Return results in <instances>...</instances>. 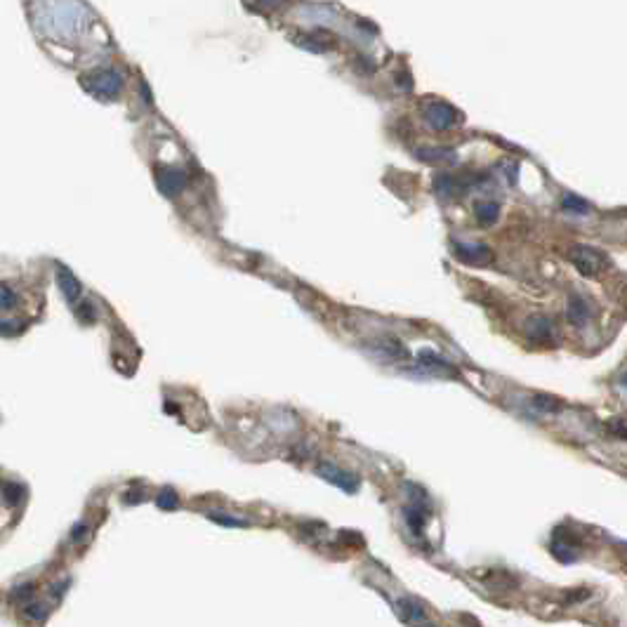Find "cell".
I'll list each match as a JSON object with an SVG mask.
<instances>
[{
    "label": "cell",
    "mask_w": 627,
    "mask_h": 627,
    "mask_svg": "<svg viewBox=\"0 0 627 627\" xmlns=\"http://www.w3.org/2000/svg\"><path fill=\"white\" fill-rule=\"evenodd\" d=\"M293 42L300 47H305V50H309V52H323L326 50V45L316 42L314 36H307V34H293Z\"/></svg>",
    "instance_id": "obj_20"
},
{
    "label": "cell",
    "mask_w": 627,
    "mask_h": 627,
    "mask_svg": "<svg viewBox=\"0 0 627 627\" xmlns=\"http://www.w3.org/2000/svg\"><path fill=\"white\" fill-rule=\"evenodd\" d=\"M83 88L97 99H116L123 90V76L116 68H97L83 78Z\"/></svg>",
    "instance_id": "obj_1"
},
{
    "label": "cell",
    "mask_w": 627,
    "mask_h": 627,
    "mask_svg": "<svg viewBox=\"0 0 627 627\" xmlns=\"http://www.w3.org/2000/svg\"><path fill=\"white\" fill-rule=\"evenodd\" d=\"M85 533H88V524H83V522L76 524V526L71 528V538H73V540H83Z\"/></svg>",
    "instance_id": "obj_26"
},
{
    "label": "cell",
    "mask_w": 627,
    "mask_h": 627,
    "mask_svg": "<svg viewBox=\"0 0 627 627\" xmlns=\"http://www.w3.org/2000/svg\"><path fill=\"white\" fill-rule=\"evenodd\" d=\"M19 323L14 321V318H3L0 321V333H5V335H14V333H19Z\"/></svg>",
    "instance_id": "obj_24"
},
{
    "label": "cell",
    "mask_w": 627,
    "mask_h": 627,
    "mask_svg": "<svg viewBox=\"0 0 627 627\" xmlns=\"http://www.w3.org/2000/svg\"><path fill=\"white\" fill-rule=\"evenodd\" d=\"M156 187L161 191L163 196H168V199H175V196H179L184 189H187V172L179 168H163L158 170L156 175Z\"/></svg>",
    "instance_id": "obj_5"
},
{
    "label": "cell",
    "mask_w": 627,
    "mask_h": 627,
    "mask_svg": "<svg viewBox=\"0 0 627 627\" xmlns=\"http://www.w3.org/2000/svg\"><path fill=\"white\" fill-rule=\"evenodd\" d=\"M566 316H568V323H571V326L585 328L587 323H589V305H587V300H583L580 295H571V297H568Z\"/></svg>",
    "instance_id": "obj_10"
},
{
    "label": "cell",
    "mask_w": 627,
    "mask_h": 627,
    "mask_svg": "<svg viewBox=\"0 0 627 627\" xmlns=\"http://www.w3.org/2000/svg\"><path fill=\"white\" fill-rule=\"evenodd\" d=\"M12 597H14V599H19V602H24V599L34 597V583H26V585L17 587V589H14V594H12Z\"/></svg>",
    "instance_id": "obj_25"
},
{
    "label": "cell",
    "mask_w": 627,
    "mask_h": 627,
    "mask_svg": "<svg viewBox=\"0 0 627 627\" xmlns=\"http://www.w3.org/2000/svg\"><path fill=\"white\" fill-rule=\"evenodd\" d=\"M370 352H373L380 361H394V359H406V347H403L398 340L394 337H380L373 342V347H370Z\"/></svg>",
    "instance_id": "obj_8"
},
{
    "label": "cell",
    "mask_w": 627,
    "mask_h": 627,
    "mask_svg": "<svg viewBox=\"0 0 627 627\" xmlns=\"http://www.w3.org/2000/svg\"><path fill=\"white\" fill-rule=\"evenodd\" d=\"M156 504L161 509H177V504H179V500H177V493L172 491V488H163L161 493H158V498H156Z\"/></svg>",
    "instance_id": "obj_19"
},
{
    "label": "cell",
    "mask_w": 627,
    "mask_h": 627,
    "mask_svg": "<svg viewBox=\"0 0 627 627\" xmlns=\"http://www.w3.org/2000/svg\"><path fill=\"white\" fill-rule=\"evenodd\" d=\"M210 519H212V522H217V524H225V526H248L246 519H238V517H225V514H220V512L210 514Z\"/></svg>",
    "instance_id": "obj_23"
},
{
    "label": "cell",
    "mask_w": 627,
    "mask_h": 627,
    "mask_svg": "<svg viewBox=\"0 0 627 627\" xmlns=\"http://www.w3.org/2000/svg\"><path fill=\"white\" fill-rule=\"evenodd\" d=\"M316 474L321 476V479L335 483L337 488H342L344 493L359 491V476H354L352 472L340 470V467H335V465H326V462H323V465L316 467Z\"/></svg>",
    "instance_id": "obj_6"
},
{
    "label": "cell",
    "mask_w": 627,
    "mask_h": 627,
    "mask_svg": "<svg viewBox=\"0 0 627 627\" xmlns=\"http://www.w3.org/2000/svg\"><path fill=\"white\" fill-rule=\"evenodd\" d=\"M55 272H57V285H60L62 295L66 297V302L68 305H78L81 293H83V285H81V281H78V276L62 262H57Z\"/></svg>",
    "instance_id": "obj_7"
},
{
    "label": "cell",
    "mask_w": 627,
    "mask_h": 627,
    "mask_svg": "<svg viewBox=\"0 0 627 627\" xmlns=\"http://www.w3.org/2000/svg\"><path fill=\"white\" fill-rule=\"evenodd\" d=\"M561 208H564L566 212H573V215H587V212H589V203H587V201H583L580 196L566 194L564 199H561Z\"/></svg>",
    "instance_id": "obj_16"
},
{
    "label": "cell",
    "mask_w": 627,
    "mask_h": 627,
    "mask_svg": "<svg viewBox=\"0 0 627 627\" xmlns=\"http://www.w3.org/2000/svg\"><path fill=\"white\" fill-rule=\"evenodd\" d=\"M526 335H528V340H533V342H550V340L554 337V326H552V321L545 316H530L528 321H526Z\"/></svg>",
    "instance_id": "obj_9"
},
{
    "label": "cell",
    "mask_w": 627,
    "mask_h": 627,
    "mask_svg": "<svg viewBox=\"0 0 627 627\" xmlns=\"http://www.w3.org/2000/svg\"><path fill=\"white\" fill-rule=\"evenodd\" d=\"M422 627H434V625H422Z\"/></svg>",
    "instance_id": "obj_27"
},
{
    "label": "cell",
    "mask_w": 627,
    "mask_h": 627,
    "mask_svg": "<svg viewBox=\"0 0 627 627\" xmlns=\"http://www.w3.org/2000/svg\"><path fill=\"white\" fill-rule=\"evenodd\" d=\"M418 361L424 366V368L434 370V373H448V375H455V368L448 363V361L444 359V356H439L437 352H432V349H422V352L418 354Z\"/></svg>",
    "instance_id": "obj_13"
},
{
    "label": "cell",
    "mask_w": 627,
    "mask_h": 627,
    "mask_svg": "<svg viewBox=\"0 0 627 627\" xmlns=\"http://www.w3.org/2000/svg\"><path fill=\"white\" fill-rule=\"evenodd\" d=\"M396 611H398V615H401V620H406V623H411V625H422L424 623V609L418 599H411V597L398 599Z\"/></svg>",
    "instance_id": "obj_11"
},
{
    "label": "cell",
    "mask_w": 627,
    "mask_h": 627,
    "mask_svg": "<svg viewBox=\"0 0 627 627\" xmlns=\"http://www.w3.org/2000/svg\"><path fill=\"white\" fill-rule=\"evenodd\" d=\"M76 314H78V316H81V321H85V323H92V321H94V307H92V302H88V300L78 302Z\"/></svg>",
    "instance_id": "obj_22"
},
{
    "label": "cell",
    "mask_w": 627,
    "mask_h": 627,
    "mask_svg": "<svg viewBox=\"0 0 627 627\" xmlns=\"http://www.w3.org/2000/svg\"><path fill=\"white\" fill-rule=\"evenodd\" d=\"M415 156L420 161L424 163H455V151L448 146H424V149H418Z\"/></svg>",
    "instance_id": "obj_12"
},
{
    "label": "cell",
    "mask_w": 627,
    "mask_h": 627,
    "mask_svg": "<svg viewBox=\"0 0 627 627\" xmlns=\"http://www.w3.org/2000/svg\"><path fill=\"white\" fill-rule=\"evenodd\" d=\"M424 120L429 123V127L444 132L458 123L460 114H458V109H453V106L446 102H429L424 106Z\"/></svg>",
    "instance_id": "obj_4"
},
{
    "label": "cell",
    "mask_w": 627,
    "mask_h": 627,
    "mask_svg": "<svg viewBox=\"0 0 627 627\" xmlns=\"http://www.w3.org/2000/svg\"><path fill=\"white\" fill-rule=\"evenodd\" d=\"M530 406L535 408L538 413H556L561 408V401L556 396H552V394H533V398H530Z\"/></svg>",
    "instance_id": "obj_14"
},
{
    "label": "cell",
    "mask_w": 627,
    "mask_h": 627,
    "mask_svg": "<svg viewBox=\"0 0 627 627\" xmlns=\"http://www.w3.org/2000/svg\"><path fill=\"white\" fill-rule=\"evenodd\" d=\"M0 496H3V500L8 504H19V500L24 498V486L17 481H8L0 488Z\"/></svg>",
    "instance_id": "obj_17"
},
{
    "label": "cell",
    "mask_w": 627,
    "mask_h": 627,
    "mask_svg": "<svg viewBox=\"0 0 627 627\" xmlns=\"http://www.w3.org/2000/svg\"><path fill=\"white\" fill-rule=\"evenodd\" d=\"M571 259L583 276H599L604 269L609 267L606 255H604L602 251H597V248L583 246V243L571 251Z\"/></svg>",
    "instance_id": "obj_2"
},
{
    "label": "cell",
    "mask_w": 627,
    "mask_h": 627,
    "mask_svg": "<svg viewBox=\"0 0 627 627\" xmlns=\"http://www.w3.org/2000/svg\"><path fill=\"white\" fill-rule=\"evenodd\" d=\"M476 217H479V222L483 225H493V222H498V217H500V205L493 203V201H486V203H476Z\"/></svg>",
    "instance_id": "obj_15"
},
{
    "label": "cell",
    "mask_w": 627,
    "mask_h": 627,
    "mask_svg": "<svg viewBox=\"0 0 627 627\" xmlns=\"http://www.w3.org/2000/svg\"><path fill=\"white\" fill-rule=\"evenodd\" d=\"M453 255L460 262L470 264V267H486L493 262V251L486 243H462L453 241Z\"/></svg>",
    "instance_id": "obj_3"
},
{
    "label": "cell",
    "mask_w": 627,
    "mask_h": 627,
    "mask_svg": "<svg viewBox=\"0 0 627 627\" xmlns=\"http://www.w3.org/2000/svg\"><path fill=\"white\" fill-rule=\"evenodd\" d=\"M47 613H50V609H47L45 604H26V606H24V615H26V618L38 620V623H42V620L47 618Z\"/></svg>",
    "instance_id": "obj_21"
},
{
    "label": "cell",
    "mask_w": 627,
    "mask_h": 627,
    "mask_svg": "<svg viewBox=\"0 0 627 627\" xmlns=\"http://www.w3.org/2000/svg\"><path fill=\"white\" fill-rule=\"evenodd\" d=\"M14 307H17V293H14L8 283H0V309L10 311V309H14Z\"/></svg>",
    "instance_id": "obj_18"
}]
</instances>
